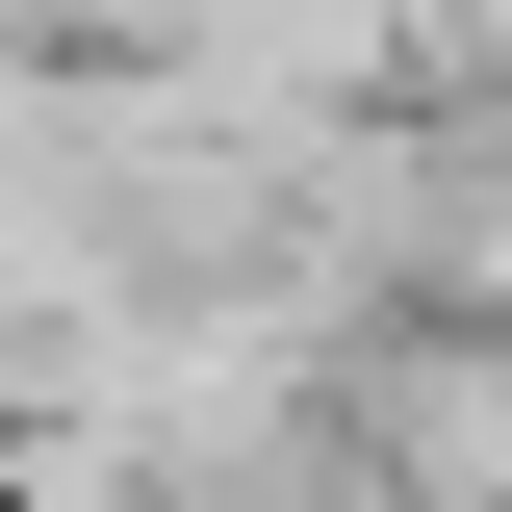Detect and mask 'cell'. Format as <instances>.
<instances>
[{
	"label": "cell",
	"instance_id": "obj_1",
	"mask_svg": "<svg viewBox=\"0 0 512 512\" xmlns=\"http://www.w3.org/2000/svg\"><path fill=\"white\" fill-rule=\"evenodd\" d=\"M333 461L384 512H512V333L487 308H384L333 359Z\"/></svg>",
	"mask_w": 512,
	"mask_h": 512
}]
</instances>
